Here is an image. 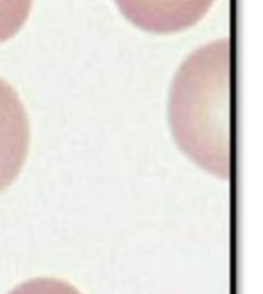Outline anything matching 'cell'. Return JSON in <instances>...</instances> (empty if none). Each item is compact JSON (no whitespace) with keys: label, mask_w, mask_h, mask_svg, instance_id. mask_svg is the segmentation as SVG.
<instances>
[{"label":"cell","mask_w":263,"mask_h":294,"mask_svg":"<svg viewBox=\"0 0 263 294\" xmlns=\"http://www.w3.org/2000/svg\"><path fill=\"white\" fill-rule=\"evenodd\" d=\"M231 40L193 51L171 81L168 121L177 147L215 177L231 175Z\"/></svg>","instance_id":"obj_1"},{"label":"cell","mask_w":263,"mask_h":294,"mask_svg":"<svg viewBox=\"0 0 263 294\" xmlns=\"http://www.w3.org/2000/svg\"><path fill=\"white\" fill-rule=\"evenodd\" d=\"M116 4L135 27L153 34H173L198 24L215 0H116Z\"/></svg>","instance_id":"obj_2"},{"label":"cell","mask_w":263,"mask_h":294,"mask_svg":"<svg viewBox=\"0 0 263 294\" xmlns=\"http://www.w3.org/2000/svg\"><path fill=\"white\" fill-rule=\"evenodd\" d=\"M31 127L16 90L0 78V191L20 175L29 153Z\"/></svg>","instance_id":"obj_3"},{"label":"cell","mask_w":263,"mask_h":294,"mask_svg":"<svg viewBox=\"0 0 263 294\" xmlns=\"http://www.w3.org/2000/svg\"><path fill=\"white\" fill-rule=\"evenodd\" d=\"M33 0H0V43L7 42L24 27Z\"/></svg>","instance_id":"obj_4"},{"label":"cell","mask_w":263,"mask_h":294,"mask_svg":"<svg viewBox=\"0 0 263 294\" xmlns=\"http://www.w3.org/2000/svg\"><path fill=\"white\" fill-rule=\"evenodd\" d=\"M7 294H81L74 285L58 278H33L16 285Z\"/></svg>","instance_id":"obj_5"}]
</instances>
